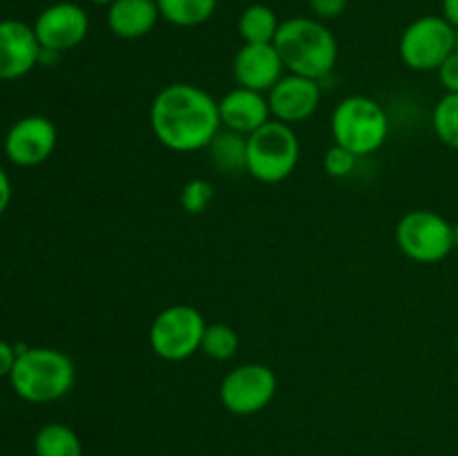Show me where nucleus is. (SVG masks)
<instances>
[{
	"label": "nucleus",
	"mask_w": 458,
	"mask_h": 456,
	"mask_svg": "<svg viewBox=\"0 0 458 456\" xmlns=\"http://www.w3.org/2000/svg\"><path fill=\"white\" fill-rule=\"evenodd\" d=\"M456 30L443 16H420L405 27L398 54L414 72H437L454 52Z\"/></svg>",
	"instance_id": "obj_8"
},
{
	"label": "nucleus",
	"mask_w": 458,
	"mask_h": 456,
	"mask_svg": "<svg viewBox=\"0 0 458 456\" xmlns=\"http://www.w3.org/2000/svg\"><path fill=\"white\" fill-rule=\"evenodd\" d=\"M454 351H456V358H458V334H456V338H454Z\"/></svg>",
	"instance_id": "obj_33"
},
{
	"label": "nucleus",
	"mask_w": 458,
	"mask_h": 456,
	"mask_svg": "<svg viewBox=\"0 0 458 456\" xmlns=\"http://www.w3.org/2000/svg\"><path fill=\"white\" fill-rule=\"evenodd\" d=\"M392 121L376 98L352 94L334 107L331 137L335 146L347 148L356 156H369L387 143Z\"/></svg>",
	"instance_id": "obj_4"
},
{
	"label": "nucleus",
	"mask_w": 458,
	"mask_h": 456,
	"mask_svg": "<svg viewBox=\"0 0 458 456\" xmlns=\"http://www.w3.org/2000/svg\"><path fill=\"white\" fill-rule=\"evenodd\" d=\"M161 18L174 27H199L213 18L217 0H157Z\"/></svg>",
	"instance_id": "obj_20"
},
{
	"label": "nucleus",
	"mask_w": 458,
	"mask_h": 456,
	"mask_svg": "<svg viewBox=\"0 0 458 456\" xmlns=\"http://www.w3.org/2000/svg\"><path fill=\"white\" fill-rule=\"evenodd\" d=\"M92 456H98V454H92Z\"/></svg>",
	"instance_id": "obj_34"
},
{
	"label": "nucleus",
	"mask_w": 458,
	"mask_h": 456,
	"mask_svg": "<svg viewBox=\"0 0 458 456\" xmlns=\"http://www.w3.org/2000/svg\"><path fill=\"white\" fill-rule=\"evenodd\" d=\"M432 128L443 146L458 150V92H445L432 112Z\"/></svg>",
	"instance_id": "obj_21"
},
{
	"label": "nucleus",
	"mask_w": 458,
	"mask_h": 456,
	"mask_svg": "<svg viewBox=\"0 0 458 456\" xmlns=\"http://www.w3.org/2000/svg\"><path fill=\"white\" fill-rule=\"evenodd\" d=\"M277 393V376L262 362H244L224 376L219 401L235 416H253L267 410Z\"/></svg>",
	"instance_id": "obj_9"
},
{
	"label": "nucleus",
	"mask_w": 458,
	"mask_h": 456,
	"mask_svg": "<svg viewBox=\"0 0 458 456\" xmlns=\"http://www.w3.org/2000/svg\"><path fill=\"white\" fill-rule=\"evenodd\" d=\"M16 358H18L16 344L0 338V378H9L13 365H16Z\"/></svg>",
	"instance_id": "obj_27"
},
{
	"label": "nucleus",
	"mask_w": 458,
	"mask_h": 456,
	"mask_svg": "<svg viewBox=\"0 0 458 456\" xmlns=\"http://www.w3.org/2000/svg\"><path fill=\"white\" fill-rule=\"evenodd\" d=\"M210 161L215 168L224 174H242L246 173V137L244 134L231 132V130H219L208 148Z\"/></svg>",
	"instance_id": "obj_17"
},
{
	"label": "nucleus",
	"mask_w": 458,
	"mask_h": 456,
	"mask_svg": "<svg viewBox=\"0 0 458 456\" xmlns=\"http://www.w3.org/2000/svg\"><path fill=\"white\" fill-rule=\"evenodd\" d=\"M271 116L286 125H298L311 119L322 101L320 80L286 72L267 94Z\"/></svg>",
	"instance_id": "obj_12"
},
{
	"label": "nucleus",
	"mask_w": 458,
	"mask_h": 456,
	"mask_svg": "<svg viewBox=\"0 0 458 456\" xmlns=\"http://www.w3.org/2000/svg\"><path fill=\"white\" fill-rule=\"evenodd\" d=\"M443 18L458 30V0H443Z\"/></svg>",
	"instance_id": "obj_29"
},
{
	"label": "nucleus",
	"mask_w": 458,
	"mask_h": 456,
	"mask_svg": "<svg viewBox=\"0 0 458 456\" xmlns=\"http://www.w3.org/2000/svg\"><path fill=\"white\" fill-rule=\"evenodd\" d=\"M454 250H458V222L454 224Z\"/></svg>",
	"instance_id": "obj_31"
},
{
	"label": "nucleus",
	"mask_w": 458,
	"mask_h": 456,
	"mask_svg": "<svg viewBox=\"0 0 458 456\" xmlns=\"http://www.w3.org/2000/svg\"><path fill=\"white\" fill-rule=\"evenodd\" d=\"M58 146V130L49 116L30 114L18 119L4 134V155L13 165L34 168L45 164Z\"/></svg>",
	"instance_id": "obj_10"
},
{
	"label": "nucleus",
	"mask_w": 458,
	"mask_h": 456,
	"mask_svg": "<svg viewBox=\"0 0 458 456\" xmlns=\"http://www.w3.org/2000/svg\"><path fill=\"white\" fill-rule=\"evenodd\" d=\"M215 199V186L208 179H191L183 183L182 195H179V204L188 215H201L206 213Z\"/></svg>",
	"instance_id": "obj_23"
},
{
	"label": "nucleus",
	"mask_w": 458,
	"mask_h": 456,
	"mask_svg": "<svg viewBox=\"0 0 458 456\" xmlns=\"http://www.w3.org/2000/svg\"><path fill=\"white\" fill-rule=\"evenodd\" d=\"M280 25L282 21L268 4L255 3L240 13L237 31H240V38L244 43H273Z\"/></svg>",
	"instance_id": "obj_18"
},
{
	"label": "nucleus",
	"mask_w": 458,
	"mask_h": 456,
	"mask_svg": "<svg viewBox=\"0 0 458 456\" xmlns=\"http://www.w3.org/2000/svg\"><path fill=\"white\" fill-rule=\"evenodd\" d=\"M89 3L98 4V7H110V4L114 3V0H89Z\"/></svg>",
	"instance_id": "obj_30"
},
{
	"label": "nucleus",
	"mask_w": 458,
	"mask_h": 456,
	"mask_svg": "<svg viewBox=\"0 0 458 456\" xmlns=\"http://www.w3.org/2000/svg\"><path fill=\"white\" fill-rule=\"evenodd\" d=\"M16 365L9 384L21 401L31 405H49L74 389L76 367L65 351L54 347H22L16 344Z\"/></svg>",
	"instance_id": "obj_2"
},
{
	"label": "nucleus",
	"mask_w": 458,
	"mask_h": 456,
	"mask_svg": "<svg viewBox=\"0 0 458 456\" xmlns=\"http://www.w3.org/2000/svg\"><path fill=\"white\" fill-rule=\"evenodd\" d=\"M36 456H85L79 434L65 423H47L34 436Z\"/></svg>",
	"instance_id": "obj_19"
},
{
	"label": "nucleus",
	"mask_w": 458,
	"mask_h": 456,
	"mask_svg": "<svg viewBox=\"0 0 458 456\" xmlns=\"http://www.w3.org/2000/svg\"><path fill=\"white\" fill-rule=\"evenodd\" d=\"M454 52H458V30H456V36H454Z\"/></svg>",
	"instance_id": "obj_32"
},
{
	"label": "nucleus",
	"mask_w": 458,
	"mask_h": 456,
	"mask_svg": "<svg viewBox=\"0 0 458 456\" xmlns=\"http://www.w3.org/2000/svg\"><path fill=\"white\" fill-rule=\"evenodd\" d=\"M150 130L165 150H206L222 130L217 98L195 83L164 85L150 103Z\"/></svg>",
	"instance_id": "obj_1"
},
{
	"label": "nucleus",
	"mask_w": 458,
	"mask_h": 456,
	"mask_svg": "<svg viewBox=\"0 0 458 456\" xmlns=\"http://www.w3.org/2000/svg\"><path fill=\"white\" fill-rule=\"evenodd\" d=\"M358 159L353 152H349L347 148L343 146H331L329 150L325 152V159H322V165H325V173L334 179H347L352 177L353 170H356Z\"/></svg>",
	"instance_id": "obj_24"
},
{
	"label": "nucleus",
	"mask_w": 458,
	"mask_h": 456,
	"mask_svg": "<svg viewBox=\"0 0 458 456\" xmlns=\"http://www.w3.org/2000/svg\"><path fill=\"white\" fill-rule=\"evenodd\" d=\"M40 43L34 27L22 21H0V80H16L38 67Z\"/></svg>",
	"instance_id": "obj_13"
},
{
	"label": "nucleus",
	"mask_w": 458,
	"mask_h": 456,
	"mask_svg": "<svg viewBox=\"0 0 458 456\" xmlns=\"http://www.w3.org/2000/svg\"><path fill=\"white\" fill-rule=\"evenodd\" d=\"M284 63L273 43H244L233 58V76L240 88L268 94L284 76Z\"/></svg>",
	"instance_id": "obj_14"
},
{
	"label": "nucleus",
	"mask_w": 458,
	"mask_h": 456,
	"mask_svg": "<svg viewBox=\"0 0 458 456\" xmlns=\"http://www.w3.org/2000/svg\"><path fill=\"white\" fill-rule=\"evenodd\" d=\"M208 326L204 313L191 304H173L159 311L148 331L152 353L165 362H183L201 349Z\"/></svg>",
	"instance_id": "obj_6"
},
{
	"label": "nucleus",
	"mask_w": 458,
	"mask_h": 456,
	"mask_svg": "<svg viewBox=\"0 0 458 456\" xmlns=\"http://www.w3.org/2000/svg\"><path fill=\"white\" fill-rule=\"evenodd\" d=\"M349 7V0H309V9H311L313 18L318 21H334L340 18Z\"/></svg>",
	"instance_id": "obj_25"
},
{
	"label": "nucleus",
	"mask_w": 458,
	"mask_h": 456,
	"mask_svg": "<svg viewBox=\"0 0 458 456\" xmlns=\"http://www.w3.org/2000/svg\"><path fill=\"white\" fill-rule=\"evenodd\" d=\"M9 204H12V179L0 165V215L9 208Z\"/></svg>",
	"instance_id": "obj_28"
},
{
	"label": "nucleus",
	"mask_w": 458,
	"mask_h": 456,
	"mask_svg": "<svg viewBox=\"0 0 458 456\" xmlns=\"http://www.w3.org/2000/svg\"><path fill=\"white\" fill-rule=\"evenodd\" d=\"M273 45L289 74L322 80L338 63V38L318 18H286L282 21Z\"/></svg>",
	"instance_id": "obj_3"
},
{
	"label": "nucleus",
	"mask_w": 458,
	"mask_h": 456,
	"mask_svg": "<svg viewBox=\"0 0 458 456\" xmlns=\"http://www.w3.org/2000/svg\"><path fill=\"white\" fill-rule=\"evenodd\" d=\"M217 106L222 128L244 134V137L253 134L255 130H259L273 119L267 94L240 88V85L224 94L222 98H217Z\"/></svg>",
	"instance_id": "obj_15"
},
{
	"label": "nucleus",
	"mask_w": 458,
	"mask_h": 456,
	"mask_svg": "<svg viewBox=\"0 0 458 456\" xmlns=\"http://www.w3.org/2000/svg\"><path fill=\"white\" fill-rule=\"evenodd\" d=\"M240 349V335L233 326L224 325V322H213L206 326L204 338H201V349L206 358L217 362L231 360Z\"/></svg>",
	"instance_id": "obj_22"
},
{
	"label": "nucleus",
	"mask_w": 458,
	"mask_h": 456,
	"mask_svg": "<svg viewBox=\"0 0 458 456\" xmlns=\"http://www.w3.org/2000/svg\"><path fill=\"white\" fill-rule=\"evenodd\" d=\"M161 13L157 0H114L107 7V27L116 38L137 40L150 34Z\"/></svg>",
	"instance_id": "obj_16"
},
{
	"label": "nucleus",
	"mask_w": 458,
	"mask_h": 456,
	"mask_svg": "<svg viewBox=\"0 0 458 456\" xmlns=\"http://www.w3.org/2000/svg\"><path fill=\"white\" fill-rule=\"evenodd\" d=\"M31 27L40 47L65 54L88 38L89 16L76 3H54L38 13Z\"/></svg>",
	"instance_id": "obj_11"
},
{
	"label": "nucleus",
	"mask_w": 458,
	"mask_h": 456,
	"mask_svg": "<svg viewBox=\"0 0 458 456\" xmlns=\"http://www.w3.org/2000/svg\"><path fill=\"white\" fill-rule=\"evenodd\" d=\"M437 74L445 92H458V52H452L447 56V61L438 67Z\"/></svg>",
	"instance_id": "obj_26"
},
{
	"label": "nucleus",
	"mask_w": 458,
	"mask_h": 456,
	"mask_svg": "<svg viewBox=\"0 0 458 456\" xmlns=\"http://www.w3.org/2000/svg\"><path fill=\"white\" fill-rule=\"evenodd\" d=\"M300 164V139L293 125L271 119L246 137V173L259 183H282Z\"/></svg>",
	"instance_id": "obj_5"
},
{
	"label": "nucleus",
	"mask_w": 458,
	"mask_h": 456,
	"mask_svg": "<svg viewBox=\"0 0 458 456\" xmlns=\"http://www.w3.org/2000/svg\"><path fill=\"white\" fill-rule=\"evenodd\" d=\"M396 244L411 262L438 264L454 250V224L437 210H410L396 226Z\"/></svg>",
	"instance_id": "obj_7"
}]
</instances>
